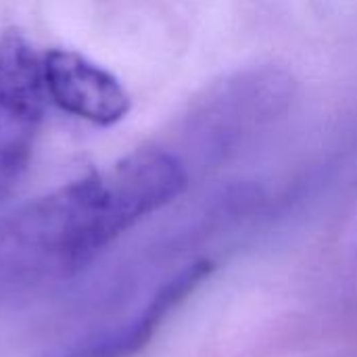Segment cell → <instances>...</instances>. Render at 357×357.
<instances>
[{"label": "cell", "instance_id": "obj_1", "mask_svg": "<svg viewBox=\"0 0 357 357\" xmlns=\"http://www.w3.org/2000/svg\"><path fill=\"white\" fill-rule=\"evenodd\" d=\"M121 232L102 174L13 211L0 220V303L82 274Z\"/></svg>", "mask_w": 357, "mask_h": 357}, {"label": "cell", "instance_id": "obj_2", "mask_svg": "<svg viewBox=\"0 0 357 357\" xmlns=\"http://www.w3.org/2000/svg\"><path fill=\"white\" fill-rule=\"evenodd\" d=\"M50 100L96 126H113L130 111V94L119 79L79 52L54 48L44 54Z\"/></svg>", "mask_w": 357, "mask_h": 357}, {"label": "cell", "instance_id": "obj_3", "mask_svg": "<svg viewBox=\"0 0 357 357\" xmlns=\"http://www.w3.org/2000/svg\"><path fill=\"white\" fill-rule=\"evenodd\" d=\"M213 266L207 259L195 261L163 282L151 301L128 322L88 335L65 351L52 357H130L138 354L155 335L159 324L178 307L209 274Z\"/></svg>", "mask_w": 357, "mask_h": 357}, {"label": "cell", "instance_id": "obj_4", "mask_svg": "<svg viewBox=\"0 0 357 357\" xmlns=\"http://www.w3.org/2000/svg\"><path fill=\"white\" fill-rule=\"evenodd\" d=\"M48 98L44 56L17 31L0 38V113L17 126H33Z\"/></svg>", "mask_w": 357, "mask_h": 357}]
</instances>
